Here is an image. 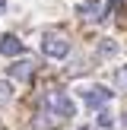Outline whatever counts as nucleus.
<instances>
[{
  "label": "nucleus",
  "instance_id": "obj_10",
  "mask_svg": "<svg viewBox=\"0 0 127 130\" xmlns=\"http://www.w3.org/2000/svg\"><path fill=\"white\" fill-rule=\"evenodd\" d=\"M3 6H6V0H0V10H3Z\"/></svg>",
  "mask_w": 127,
  "mask_h": 130
},
{
  "label": "nucleus",
  "instance_id": "obj_9",
  "mask_svg": "<svg viewBox=\"0 0 127 130\" xmlns=\"http://www.w3.org/2000/svg\"><path fill=\"white\" fill-rule=\"evenodd\" d=\"M10 99H13L10 83H0V108H3V105H10Z\"/></svg>",
  "mask_w": 127,
  "mask_h": 130
},
{
  "label": "nucleus",
  "instance_id": "obj_7",
  "mask_svg": "<svg viewBox=\"0 0 127 130\" xmlns=\"http://www.w3.org/2000/svg\"><path fill=\"white\" fill-rule=\"evenodd\" d=\"M99 127L102 130H111L114 127V114L111 111H99Z\"/></svg>",
  "mask_w": 127,
  "mask_h": 130
},
{
  "label": "nucleus",
  "instance_id": "obj_12",
  "mask_svg": "<svg viewBox=\"0 0 127 130\" xmlns=\"http://www.w3.org/2000/svg\"><path fill=\"white\" fill-rule=\"evenodd\" d=\"M124 130H127V118H124Z\"/></svg>",
  "mask_w": 127,
  "mask_h": 130
},
{
  "label": "nucleus",
  "instance_id": "obj_1",
  "mask_svg": "<svg viewBox=\"0 0 127 130\" xmlns=\"http://www.w3.org/2000/svg\"><path fill=\"white\" fill-rule=\"evenodd\" d=\"M41 51H44L48 57H54V60H60V57L70 54V41H67V35H60V32H44Z\"/></svg>",
  "mask_w": 127,
  "mask_h": 130
},
{
  "label": "nucleus",
  "instance_id": "obj_8",
  "mask_svg": "<svg viewBox=\"0 0 127 130\" xmlns=\"http://www.w3.org/2000/svg\"><path fill=\"white\" fill-rule=\"evenodd\" d=\"M114 86H118L121 92H127V67H121L118 73H114Z\"/></svg>",
  "mask_w": 127,
  "mask_h": 130
},
{
  "label": "nucleus",
  "instance_id": "obj_6",
  "mask_svg": "<svg viewBox=\"0 0 127 130\" xmlns=\"http://www.w3.org/2000/svg\"><path fill=\"white\" fill-rule=\"evenodd\" d=\"M80 16L83 19H102V0H83L80 3Z\"/></svg>",
  "mask_w": 127,
  "mask_h": 130
},
{
  "label": "nucleus",
  "instance_id": "obj_4",
  "mask_svg": "<svg viewBox=\"0 0 127 130\" xmlns=\"http://www.w3.org/2000/svg\"><path fill=\"white\" fill-rule=\"evenodd\" d=\"M35 67H38L35 60H16V63L10 67V76H13V79H19V83H32Z\"/></svg>",
  "mask_w": 127,
  "mask_h": 130
},
{
  "label": "nucleus",
  "instance_id": "obj_2",
  "mask_svg": "<svg viewBox=\"0 0 127 130\" xmlns=\"http://www.w3.org/2000/svg\"><path fill=\"white\" fill-rule=\"evenodd\" d=\"M44 105H48V114H51V118H57V121L73 118V111H76V108H73V102H70L64 92H51Z\"/></svg>",
  "mask_w": 127,
  "mask_h": 130
},
{
  "label": "nucleus",
  "instance_id": "obj_3",
  "mask_svg": "<svg viewBox=\"0 0 127 130\" xmlns=\"http://www.w3.org/2000/svg\"><path fill=\"white\" fill-rule=\"evenodd\" d=\"M80 95H83V102H86L89 108H102V105H108V99H111V92H108L105 86H86Z\"/></svg>",
  "mask_w": 127,
  "mask_h": 130
},
{
  "label": "nucleus",
  "instance_id": "obj_11",
  "mask_svg": "<svg viewBox=\"0 0 127 130\" xmlns=\"http://www.w3.org/2000/svg\"><path fill=\"white\" fill-rule=\"evenodd\" d=\"M80 130H92V127H80Z\"/></svg>",
  "mask_w": 127,
  "mask_h": 130
},
{
  "label": "nucleus",
  "instance_id": "obj_5",
  "mask_svg": "<svg viewBox=\"0 0 127 130\" xmlns=\"http://www.w3.org/2000/svg\"><path fill=\"white\" fill-rule=\"evenodd\" d=\"M22 51H25V44L19 41L16 35H3V38H0V54H3V57H19Z\"/></svg>",
  "mask_w": 127,
  "mask_h": 130
}]
</instances>
